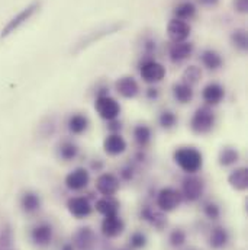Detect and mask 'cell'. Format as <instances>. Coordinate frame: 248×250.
Instances as JSON below:
<instances>
[{
    "mask_svg": "<svg viewBox=\"0 0 248 250\" xmlns=\"http://www.w3.org/2000/svg\"><path fill=\"white\" fill-rule=\"evenodd\" d=\"M228 184L232 189L238 192H244L248 188V170L247 167H237L228 175Z\"/></svg>",
    "mask_w": 248,
    "mask_h": 250,
    "instance_id": "cell-21",
    "label": "cell"
},
{
    "mask_svg": "<svg viewBox=\"0 0 248 250\" xmlns=\"http://www.w3.org/2000/svg\"><path fill=\"white\" fill-rule=\"evenodd\" d=\"M229 40H231V44H232V47H234L235 50H238V51H241V53H246V51H247L248 37L246 29L238 28V29L232 31Z\"/></svg>",
    "mask_w": 248,
    "mask_h": 250,
    "instance_id": "cell-31",
    "label": "cell"
},
{
    "mask_svg": "<svg viewBox=\"0 0 248 250\" xmlns=\"http://www.w3.org/2000/svg\"><path fill=\"white\" fill-rule=\"evenodd\" d=\"M186 231L182 230V229H174L172 233H170V237H169V242L173 248H180L186 243Z\"/></svg>",
    "mask_w": 248,
    "mask_h": 250,
    "instance_id": "cell-36",
    "label": "cell"
},
{
    "mask_svg": "<svg viewBox=\"0 0 248 250\" xmlns=\"http://www.w3.org/2000/svg\"><path fill=\"white\" fill-rule=\"evenodd\" d=\"M225 98V89L219 83H208L202 90V99L208 106L219 105Z\"/></svg>",
    "mask_w": 248,
    "mask_h": 250,
    "instance_id": "cell-17",
    "label": "cell"
},
{
    "mask_svg": "<svg viewBox=\"0 0 248 250\" xmlns=\"http://www.w3.org/2000/svg\"><path fill=\"white\" fill-rule=\"evenodd\" d=\"M141 217L144 218V220H147L150 224H153V226H155L157 229H161L167 221L164 220V217H163V212L160 211H154V209H151V208H144L142 211H141Z\"/></svg>",
    "mask_w": 248,
    "mask_h": 250,
    "instance_id": "cell-32",
    "label": "cell"
},
{
    "mask_svg": "<svg viewBox=\"0 0 248 250\" xmlns=\"http://www.w3.org/2000/svg\"><path fill=\"white\" fill-rule=\"evenodd\" d=\"M200 79H202V70L197 65H189L182 74V82L191 86V87L194 84H197L200 82Z\"/></svg>",
    "mask_w": 248,
    "mask_h": 250,
    "instance_id": "cell-33",
    "label": "cell"
},
{
    "mask_svg": "<svg viewBox=\"0 0 248 250\" xmlns=\"http://www.w3.org/2000/svg\"><path fill=\"white\" fill-rule=\"evenodd\" d=\"M147 236L142 231H134L129 237V248L134 250L144 249L147 246Z\"/></svg>",
    "mask_w": 248,
    "mask_h": 250,
    "instance_id": "cell-35",
    "label": "cell"
},
{
    "mask_svg": "<svg viewBox=\"0 0 248 250\" xmlns=\"http://www.w3.org/2000/svg\"><path fill=\"white\" fill-rule=\"evenodd\" d=\"M194 45L191 42H172L170 48H169V59L173 62H183L187 59H190V56L193 54Z\"/></svg>",
    "mask_w": 248,
    "mask_h": 250,
    "instance_id": "cell-19",
    "label": "cell"
},
{
    "mask_svg": "<svg viewBox=\"0 0 248 250\" xmlns=\"http://www.w3.org/2000/svg\"><path fill=\"white\" fill-rule=\"evenodd\" d=\"M73 243L78 250H92L96 243V236L92 229L83 227L78 229V231H76L73 237Z\"/></svg>",
    "mask_w": 248,
    "mask_h": 250,
    "instance_id": "cell-20",
    "label": "cell"
},
{
    "mask_svg": "<svg viewBox=\"0 0 248 250\" xmlns=\"http://www.w3.org/2000/svg\"><path fill=\"white\" fill-rule=\"evenodd\" d=\"M139 74L145 83L155 84L166 77V67L161 62H155L154 59L147 57L139 64Z\"/></svg>",
    "mask_w": 248,
    "mask_h": 250,
    "instance_id": "cell-6",
    "label": "cell"
},
{
    "mask_svg": "<svg viewBox=\"0 0 248 250\" xmlns=\"http://www.w3.org/2000/svg\"><path fill=\"white\" fill-rule=\"evenodd\" d=\"M95 208L97 212H100L103 217L119 214V202L115 199V196H102L96 201Z\"/></svg>",
    "mask_w": 248,
    "mask_h": 250,
    "instance_id": "cell-23",
    "label": "cell"
},
{
    "mask_svg": "<svg viewBox=\"0 0 248 250\" xmlns=\"http://www.w3.org/2000/svg\"><path fill=\"white\" fill-rule=\"evenodd\" d=\"M205 192V182L202 178H199L196 173L194 175H187L182 182V198L189 202H196L202 198Z\"/></svg>",
    "mask_w": 248,
    "mask_h": 250,
    "instance_id": "cell-8",
    "label": "cell"
},
{
    "mask_svg": "<svg viewBox=\"0 0 248 250\" xmlns=\"http://www.w3.org/2000/svg\"><path fill=\"white\" fill-rule=\"evenodd\" d=\"M174 163L187 175H194L197 173L202 166H203V156L200 150L196 147L186 146V147H179L174 154H173Z\"/></svg>",
    "mask_w": 248,
    "mask_h": 250,
    "instance_id": "cell-2",
    "label": "cell"
},
{
    "mask_svg": "<svg viewBox=\"0 0 248 250\" xmlns=\"http://www.w3.org/2000/svg\"><path fill=\"white\" fill-rule=\"evenodd\" d=\"M122 250H125V249H122Z\"/></svg>",
    "mask_w": 248,
    "mask_h": 250,
    "instance_id": "cell-41",
    "label": "cell"
},
{
    "mask_svg": "<svg viewBox=\"0 0 248 250\" xmlns=\"http://www.w3.org/2000/svg\"><path fill=\"white\" fill-rule=\"evenodd\" d=\"M9 250H10V249H9Z\"/></svg>",
    "mask_w": 248,
    "mask_h": 250,
    "instance_id": "cell-42",
    "label": "cell"
},
{
    "mask_svg": "<svg viewBox=\"0 0 248 250\" xmlns=\"http://www.w3.org/2000/svg\"><path fill=\"white\" fill-rule=\"evenodd\" d=\"M89 182H90V175L84 167H77V169L71 170L64 179L65 187L70 190H81V189L87 188Z\"/></svg>",
    "mask_w": 248,
    "mask_h": 250,
    "instance_id": "cell-16",
    "label": "cell"
},
{
    "mask_svg": "<svg viewBox=\"0 0 248 250\" xmlns=\"http://www.w3.org/2000/svg\"><path fill=\"white\" fill-rule=\"evenodd\" d=\"M182 201H183L182 193L176 188H163L157 193V207L161 212H172L177 209Z\"/></svg>",
    "mask_w": 248,
    "mask_h": 250,
    "instance_id": "cell-7",
    "label": "cell"
},
{
    "mask_svg": "<svg viewBox=\"0 0 248 250\" xmlns=\"http://www.w3.org/2000/svg\"><path fill=\"white\" fill-rule=\"evenodd\" d=\"M232 6H234V10L241 15H246L248 12V0H234Z\"/></svg>",
    "mask_w": 248,
    "mask_h": 250,
    "instance_id": "cell-38",
    "label": "cell"
},
{
    "mask_svg": "<svg viewBox=\"0 0 248 250\" xmlns=\"http://www.w3.org/2000/svg\"><path fill=\"white\" fill-rule=\"evenodd\" d=\"M215 124H216V115H215L212 106L203 105V106H199L193 112L189 125H190V129L193 134L205 135L213 129Z\"/></svg>",
    "mask_w": 248,
    "mask_h": 250,
    "instance_id": "cell-4",
    "label": "cell"
},
{
    "mask_svg": "<svg viewBox=\"0 0 248 250\" xmlns=\"http://www.w3.org/2000/svg\"><path fill=\"white\" fill-rule=\"evenodd\" d=\"M89 124V118L84 114H73L67 121V128L73 135H81L87 131Z\"/></svg>",
    "mask_w": 248,
    "mask_h": 250,
    "instance_id": "cell-26",
    "label": "cell"
},
{
    "mask_svg": "<svg viewBox=\"0 0 248 250\" xmlns=\"http://www.w3.org/2000/svg\"><path fill=\"white\" fill-rule=\"evenodd\" d=\"M132 137L139 148H145L153 140V129L147 124H138L132 129Z\"/></svg>",
    "mask_w": 248,
    "mask_h": 250,
    "instance_id": "cell-25",
    "label": "cell"
},
{
    "mask_svg": "<svg viewBox=\"0 0 248 250\" xmlns=\"http://www.w3.org/2000/svg\"><path fill=\"white\" fill-rule=\"evenodd\" d=\"M193 96H194L193 87L186 84V83L180 82V83H176L173 86V98L176 99V102L186 105V104H190L193 101Z\"/></svg>",
    "mask_w": 248,
    "mask_h": 250,
    "instance_id": "cell-28",
    "label": "cell"
},
{
    "mask_svg": "<svg viewBox=\"0 0 248 250\" xmlns=\"http://www.w3.org/2000/svg\"><path fill=\"white\" fill-rule=\"evenodd\" d=\"M147 98L148 99H151V101H155V99H158V96H160V92H158V89L157 87H150V89H147Z\"/></svg>",
    "mask_w": 248,
    "mask_h": 250,
    "instance_id": "cell-39",
    "label": "cell"
},
{
    "mask_svg": "<svg viewBox=\"0 0 248 250\" xmlns=\"http://www.w3.org/2000/svg\"><path fill=\"white\" fill-rule=\"evenodd\" d=\"M203 212H205V215H206L209 220H218L219 215H221V208H219V205H216L215 202H208V204H205V207H203Z\"/></svg>",
    "mask_w": 248,
    "mask_h": 250,
    "instance_id": "cell-37",
    "label": "cell"
},
{
    "mask_svg": "<svg viewBox=\"0 0 248 250\" xmlns=\"http://www.w3.org/2000/svg\"><path fill=\"white\" fill-rule=\"evenodd\" d=\"M197 3H199L200 6H203V7H208V9H210V7H215V6H218L219 0H197Z\"/></svg>",
    "mask_w": 248,
    "mask_h": 250,
    "instance_id": "cell-40",
    "label": "cell"
},
{
    "mask_svg": "<svg viewBox=\"0 0 248 250\" xmlns=\"http://www.w3.org/2000/svg\"><path fill=\"white\" fill-rule=\"evenodd\" d=\"M54 237V230L48 223H38L31 229L29 239L38 248H47L51 245Z\"/></svg>",
    "mask_w": 248,
    "mask_h": 250,
    "instance_id": "cell-9",
    "label": "cell"
},
{
    "mask_svg": "<svg viewBox=\"0 0 248 250\" xmlns=\"http://www.w3.org/2000/svg\"><path fill=\"white\" fill-rule=\"evenodd\" d=\"M67 209L73 217H76L77 220H81L92 214L93 207L86 196H73L67 202Z\"/></svg>",
    "mask_w": 248,
    "mask_h": 250,
    "instance_id": "cell-13",
    "label": "cell"
},
{
    "mask_svg": "<svg viewBox=\"0 0 248 250\" xmlns=\"http://www.w3.org/2000/svg\"><path fill=\"white\" fill-rule=\"evenodd\" d=\"M126 147H128L126 140L119 132H111L103 140V150L106 151V154H109L112 157L124 154L126 151Z\"/></svg>",
    "mask_w": 248,
    "mask_h": 250,
    "instance_id": "cell-15",
    "label": "cell"
},
{
    "mask_svg": "<svg viewBox=\"0 0 248 250\" xmlns=\"http://www.w3.org/2000/svg\"><path fill=\"white\" fill-rule=\"evenodd\" d=\"M41 205H42L41 196L34 190H25L19 198V207L28 215L38 212L41 209Z\"/></svg>",
    "mask_w": 248,
    "mask_h": 250,
    "instance_id": "cell-18",
    "label": "cell"
},
{
    "mask_svg": "<svg viewBox=\"0 0 248 250\" xmlns=\"http://www.w3.org/2000/svg\"><path fill=\"white\" fill-rule=\"evenodd\" d=\"M42 9V0H34L29 4H26L23 9H20L15 16H12L4 26L0 29V40H6L15 32H18L23 25H26L39 10Z\"/></svg>",
    "mask_w": 248,
    "mask_h": 250,
    "instance_id": "cell-1",
    "label": "cell"
},
{
    "mask_svg": "<svg viewBox=\"0 0 248 250\" xmlns=\"http://www.w3.org/2000/svg\"><path fill=\"white\" fill-rule=\"evenodd\" d=\"M95 109L97 112V115L105 120V121H114L118 120L121 115V105L119 102L109 96L108 93H99L96 101H95Z\"/></svg>",
    "mask_w": 248,
    "mask_h": 250,
    "instance_id": "cell-5",
    "label": "cell"
},
{
    "mask_svg": "<svg viewBox=\"0 0 248 250\" xmlns=\"http://www.w3.org/2000/svg\"><path fill=\"white\" fill-rule=\"evenodd\" d=\"M179 123V120H177V115L173 112V111H170V109H164L160 115H158V124L161 125V128H164V129H173L176 125Z\"/></svg>",
    "mask_w": 248,
    "mask_h": 250,
    "instance_id": "cell-34",
    "label": "cell"
},
{
    "mask_svg": "<svg viewBox=\"0 0 248 250\" xmlns=\"http://www.w3.org/2000/svg\"><path fill=\"white\" fill-rule=\"evenodd\" d=\"M124 26V22H114V23L100 26V28H97V29L89 32L87 35L81 37V38L74 44V47L71 48V53H73V54H78V53H81L83 50H86L87 47H90V45H93V44L102 41L103 38H106V37H109V35H112V34H116V32L122 31Z\"/></svg>",
    "mask_w": 248,
    "mask_h": 250,
    "instance_id": "cell-3",
    "label": "cell"
},
{
    "mask_svg": "<svg viewBox=\"0 0 248 250\" xmlns=\"http://www.w3.org/2000/svg\"><path fill=\"white\" fill-rule=\"evenodd\" d=\"M218 160L221 166L229 167V166H234L240 160V153L235 147H222L219 151Z\"/></svg>",
    "mask_w": 248,
    "mask_h": 250,
    "instance_id": "cell-30",
    "label": "cell"
},
{
    "mask_svg": "<svg viewBox=\"0 0 248 250\" xmlns=\"http://www.w3.org/2000/svg\"><path fill=\"white\" fill-rule=\"evenodd\" d=\"M78 146L71 140H64L57 146V156L64 162H71L78 156Z\"/></svg>",
    "mask_w": 248,
    "mask_h": 250,
    "instance_id": "cell-27",
    "label": "cell"
},
{
    "mask_svg": "<svg viewBox=\"0 0 248 250\" xmlns=\"http://www.w3.org/2000/svg\"><path fill=\"white\" fill-rule=\"evenodd\" d=\"M191 34V26L186 21L173 18L167 25V35L172 42H183Z\"/></svg>",
    "mask_w": 248,
    "mask_h": 250,
    "instance_id": "cell-11",
    "label": "cell"
},
{
    "mask_svg": "<svg viewBox=\"0 0 248 250\" xmlns=\"http://www.w3.org/2000/svg\"><path fill=\"white\" fill-rule=\"evenodd\" d=\"M200 62L203 64V67H206L208 70H212V71H216L224 65L222 56L218 51L212 50V48L203 50L200 53Z\"/></svg>",
    "mask_w": 248,
    "mask_h": 250,
    "instance_id": "cell-24",
    "label": "cell"
},
{
    "mask_svg": "<svg viewBox=\"0 0 248 250\" xmlns=\"http://www.w3.org/2000/svg\"><path fill=\"white\" fill-rule=\"evenodd\" d=\"M229 242V233L225 227L222 226H218V227H213L210 230V234H209V245L210 248L215 250L224 249Z\"/></svg>",
    "mask_w": 248,
    "mask_h": 250,
    "instance_id": "cell-22",
    "label": "cell"
},
{
    "mask_svg": "<svg viewBox=\"0 0 248 250\" xmlns=\"http://www.w3.org/2000/svg\"><path fill=\"white\" fill-rule=\"evenodd\" d=\"M196 12H197L196 4L186 0V1H180V3L174 7L173 15H174L176 19H182V21L189 22V21H191V19L196 16Z\"/></svg>",
    "mask_w": 248,
    "mask_h": 250,
    "instance_id": "cell-29",
    "label": "cell"
},
{
    "mask_svg": "<svg viewBox=\"0 0 248 250\" xmlns=\"http://www.w3.org/2000/svg\"><path fill=\"white\" fill-rule=\"evenodd\" d=\"M119 188H121L119 178L114 173L105 172L100 173L96 179V190L102 196H115Z\"/></svg>",
    "mask_w": 248,
    "mask_h": 250,
    "instance_id": "cell-10",
    "label": "cell"
},
{
    "mask_svg": "<svg viewBox=\"0 0 248 250\" xmlns=\"http://www.w3.org/2000/svg\"><path fill=\"white\" fill-rule=\"evenodd\" d=\"M115 90L124 99H134L139 95V83L132 76H122L115 82Z\"/></svg>",
    "mask_w": 248,
    "mask_h": 250,
    "instance_id": "cell-12",
    "label": "cell"
},
{
    "mask_svg": "<svg viewBox=\"0 0 248 250\" xmlns=\"http://www.w3.org/2000/svg\"><path fill=\"white\" fill-rule=\"evenodd\" d=\"M100 230L103 233V236H106L108 239H115L118 236H121L125 230L124 220L119 217V214H114V215H106L102 221Z\"/></svg>",
    "mask_w": 248,
    "mask_h": 250,
    "instance_id": "cell-14",
    "label": "cell"
}]
</instances>
